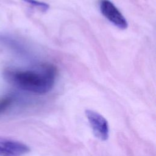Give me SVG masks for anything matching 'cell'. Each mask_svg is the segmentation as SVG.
<instances>
[{
  "label": "cell",
  "mask_w": 156,
  "mask_h": 156,
  "mask_svg": "<svg viewBox=\"0 0 156 156\" xmlns=\"http://www.w3.org/2000/svg\"><path fill=\"white\" fill-rule=\"evenodd\" d=\"M4 76L17 87L33 93L43 94L54 87L57 76L55 66L44 64L37 70H7Z\"/></svg>",
  "instance_id": "6da1fadb"
},
{
  "label": "cell",
  "mask_w": 156,
  "mask_h": 156,
  "mask_svg": "<svg viewBox=\"0 0 156 156\" xmlns=\"http://www.w3.org/2000/svg\"><path fill=\"white\" fill-rule=\"evenodd\" d=\"M85 113L95 137L101 141L107 140L110 135L107 120L98 112L90 109H87Z\"/></svg>",
  "instance_id": "7a4b0ae2"
},
{
  "label": "cell",
  "mask_w": 156,
  "mask_h": 156,
  "mask_svg": "<svg viewBox=\"0 0 156 156\" xmlns=\"http://www.w3.org/2000/svg\"><path fill=\"white\" fill-rule=\"evenodd\" d=\"M99 6L101 13L116 27L121 29L127 27L128 23L125 17L112 1L99 0Z\"/></svg>",
  "instance_id": "3957f363"
},
{
  "label": "cell",
  "mask_w": 156,
  "mask_h": 156,
  "mask_svg": "<svg viewBox=\"0 0 156 156\" xmlns=\"http://www.w3.org/2000/svg\"><path fill=\"white\" fill-rule=\"evenodd\" d=\"M30 151V147L21 141L0 136V156H23Z\"/></svg>",
  "instance_id": "277c9868"
},
{
  "label": "cell",
  "mask_w": 156,
  "mask_h": 156,
  "mask_svg": "<svg viewBox=\"0 0 156 156\" xmlns=\"http://www.w3.org/2000/svg\"><path fill=\"white\" fill-rule=\"evenodd\" d=\"M14 101L15 98L12 95H5L0 98V115L7 112Z\"/></svg>",
  "instance_id": "5b68a950"
},
{
  "label": "cell",
  "mask_w": 156,
  "mask_h": 156,
  "mask_svg": "<svg viewBox=\"0 0 156 156\" xmlns=\"http://www.w3.org/2000/svg\"><path fill=\"white\" fill-rule=\"evenodd\" d=\"M23 1L34 7H35L37 8L41 9L43 12H46L49 8V5L48 4L43 2L38 1L37 0H23Z\"/></svg>",
  "instance_id": "8992f818"
}]
</instances>
